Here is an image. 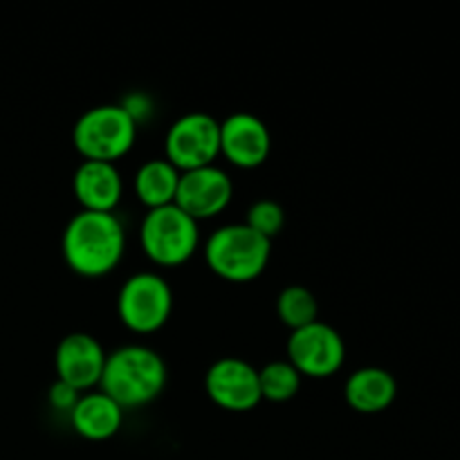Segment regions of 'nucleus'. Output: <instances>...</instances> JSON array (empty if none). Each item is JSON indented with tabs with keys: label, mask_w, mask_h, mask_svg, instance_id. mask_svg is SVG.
I'll return each mask as SVG.
<instances>
[{
	"label": "nucleus",
	"mask_w": 460,
	"mask_h": 460,
	"mask_svg": "<svg viewBox=\"0 0 460 460\" xmlns=\"http://www.w3.org/2000/svg\"><path fill=\"white\" fill-rule=\"evenodd\" d=\"M173 313V292L164 277L139 272L126 279L117 296V314L135 335H153L162 331Z\"/></svg>",
	"instance_id": "obj_6"
},
{
	"label": "nucleus",
	"mask_w": 460,
	"mask_h": 460,
	"mask_svg": "<svg viewBox=\"0 0 460 460\" xmlns=\"http://www.w3.org/2000/svg\"><path fill=\"white\" fill-rule=\"evenodd\" d=\"M272 153V135L252 112H234L220 121V155L236 169H259Z\"/></svg>",
	"instance_id": "obj_11"
},
{
	"label": "nucleus",
	"mask_w": 460,
	"mask_h": 460,
	"mask_svg": "<svg viewBox=\"0 0 460 460\" xmlns=\"http://www.w3.org/2000/svg\"><path fill=\"white\" fill-rule=\"evenodd\" d=\"M164 153L180 173L211 166L220 155V121L209 112H187L166 130Z\"/></svg>",
	"instance_id": "obj_7"
},
{
	"label": "nucleus",
	"mask_w": 460,
	"mask_h": 460,
	"mask_svg": "<svg viewBox=\"0 0 460 460\" xmlns=\"http://www.w3.org/2000/svg\"><path fill=\"white\" fill-rule=\"evenodd\" d=\"M288 362L301 373V377H332L344 367L346 344L331 323L314 322L290 332Z\"/></svg>",
	"instance_id": "obj_8"
},
{
	"label": "nucleus",
	"mask_w": 460,
	"mask_h": 460,
	"mask_svg": "<svg viewBox=\"0 0 460 460\" xmlns=\"http://www.w3.org/2000/svg\"><path fill=\"white\" fill-rule=\"evenodd\" d=\"M61 252L72 272L102 279L124 259L126 229L115 214L79 211L63 229Z\"/></svg>",
	"instance_id": "obj_1"
},
{
	"label": "nucleus",
	"mask_w": 460,
	"mask_h": 460,
	"mask_svg": "<svg viewBox=\"0 0 460 460\" xmlns=\"http://www.w3.org/2000/svg\"><path fill=\"white\" fill-rule=\"evenodd\" d=\"M272 241L256 234L245 223L216 229L205 245L207 268L229 283H252L268 270Z\"/></svg>",
	"instance_id": "obj_3"
},
{
	"label": "nucleus",
	"mask_w": 460,
	"mask_h": 460,
	"mask_svg": "<svg viewBox=\"0 0 460 460\" xmlns=\"http://www.w3.org/2000/svg\"><path fill=\"white\" fill-rule=\"evenodd\" d=\"M245 225L250 229H254L256 234H261L263 238L272 241V238H277L279 234L283 232V227H286V209H283L277 200H268V198L256 200L254 205L247 209Z\"/></svg>",
	"instance_id": "obj_19"
},
{
	"label": "nucleus",
	"mask_w": 460,
	"mask_h": 460,
	"mask_svg": "<svg viewBox=\"0 0 460 460\" xmlns=\"http://www.w3.org/2000/svg\"><path fill=\"white\" fill-rule=\"evenodd\" d=\"M106 350L102 341L94 340L88 332H72L66 335L57 346L54 367H57V380L66 382L72 389L90 391L99 386L106 367Z\"/></svg>",
	"instance_id": "obj_12"
},
{
	"label": "nucleus",
	"mask_w": 460,
	"mask_h": 460,
	"mask_svg": "<svg viewBox=\"0 0 460 460\" xmlns=\"http://www.w3.org/2000/svg\"><path fill=\"white\" fill-rule=\"evenodd\" d=\"M72 191L81 205V211L115 214L124 198V180L115 164L84 160L72 178Z\"/></svg>",
	"instance_id": "obj_13"
},
{
	"label": "nucleus",
	"mask_w": 460,
	"mask_h": 460,
	"mask_svg": "<svg viewBox=\"0 0 460 460\" xmlns=\"http://www.w3.org/2000/svg\"><path fill=\"white\" fill-rule=\"evenodd\" d=\"M70 425L84 440L103 443L117 436L124 425V409L102 391H90L81 395L70 413Z\"/></svg>",
	"instance_id": "obj_14"
},
{
	"label": "nucleus",
	"mask_w": 460,
	"mask_h": 460,
	"mask_svg": "<svg viewBox=\"0 0 460 460\" xmlns=\"http://www.w3.org/2000/svg\"><path fill=\"white\" fill-rule=\"evenodd\" d=\"M79 398H81L79 391L72 389L70 385H66V382L61 380H57L52 386H49V394H48L49 407L58 413H67V416H70L72 409H75L76 402H79Z\"/></svg>",
	"instance_id": "obj_20"
},
{
	"label": "nucleus",
	"mask_w": 460,
	"mask_h": 460,
	"mask_svg": "<svg viewBox=\"0 0 460 460\" xmlns=\"http://www.w3.org/2000/svg\"><path fill=\"white\" fill-rule=\"evenodd\" d=\"M205 391L216 407L232 413H247L261 404L259 371L245 359L223 358L209 367Z\"/></svg>",
	"instance_id": "obj_9"
},
{
	"label": "nucleus",
	"mask_w": 460,
	"mask_h": 460,
	"mask_svg": "<svg viewBox=\"0 0 460 460\" xmlns=\"http://www.w3.org/2000/svg\"><path fill=\"white\" fill-rule=\"evenodd\" d=\"M121 108H124L126 112H128L130 117H133L135 124H144V121L148 119V115H151V102H148L146 97H144L142 93H135V94H128V97L121 102Z\"/></svg>",
	"instance_id": "obj_21"
},
{
	"label": "nucleus",
	"mask_w": 460,
	"mask_h": 460,
	"mask_svg": "<svg viewBox=\"0 0 460 460\" xmlns=\"http://www.w3.org/2000/svg\"><path fill=\"white\" fill-rule=\"evenodd\" d=\"M166 364L148 346H124L106 358L99 386L124 411L155 402L166 386Z\"/></svg>",
	"instance_id": "obj_2"
},
{
	"label": "nucleus",
	"mask_w": 460,
	"mask_h": 460,
	"mask_svg": "<svg viewBox=\"0 0 460 460\" xmlns=\"http://www.w3.org/2000/svg\"><path fill=\"white\" fill-rule=\"evenodd\" d=\"M234 198V182L218 166H202L180 175L175 207L196 223L216 218L229 207Z\"/></svg>",
	"instance_id": "obj_10"
},
{
	"label": "nucleus",
	"mask_w": 460,
	"mask_h": 460,
	"mask_svg": "<svg viewBox=\"0 0 460 460\" xmlns=\"http://www.w3.org/2000/svg\"><path fill=\"white\" fill-rule=\"evenodd\" d=\"M180 175L182 173L171 162H166L164 157L162 160L144 162L133 180L135 196L148 211L175 205Z\"/></svg>",
	"instance_id": "obj_16"
},
{
	"label": "nucleus",
	"mask_w": 460,
	"mask_h": 460,
	"mask_svg": "<svg viewBox=\"0 0 460 460\" xmlns=\"http://www.w3.org/2000/svg\"><path fill=\"white\" fill-rule=\"evenodd\" d=\"M277 314L290 331L310 326L319 322L317 296L304 286H288L277 299Z\"/></svg>",
	"instance_id": "obj_17"
},
{
	"label": "nucleus",
	"mask_w": 460,
	"mask_h": 460,
	"mask_svg": "<svg viewBox=\"0 0 460 460\" xmlns=\"http://www.w3.org/2000/svg\"><path fill=\"white\" fill-rule=\"evenodd\" d=\"M344 398L353 411L382 413L398 398V382L386 368L364 367L350 373L344 385Z\"/></svg>",
	"instance_id": "obj_15"
},
{
	"label": "nucleus",
	"mask_w": 460,
	"mask_h": 460,
	"mask_svg": "<svg viewBox=\"0 0 460 460\" xmlns=\"http://www.w3.org/2000/svg\"><path fill=\"white\" fill-rule=\"evenodd\" d=\"M139 243L151 263L160 268H180L198 252L200 227L180 207H160L144 216Z\"/></svg>",
	"instance_id": "obj_5"
},
{
	"label": "nucleus",
	"mask_w": 460,
	"mask_h": 460,
	"mask_svg": "<svg viewBox=\"0 0 460 460\" xmlns=\"http://www.w3.org/2000/svg\"><path fill=\"white\" fill-rule=\"evenodd\" d=\"M133 117L121 103H103L85 111L72 128V144L85 162H108L115 164L126 157L137 139Z\"/></svg>",
	"instance_id": "obj_4"
},
{
	"label": "nucleus",
	"mask_w": 460,
	"mask_h": 460,
	"mask_svg": "<svg viewBox=\"0 0 460 460\" xmlns=\"http://www.w3.org/2000/svg\"><path fill=\"white\" fill-rule=\"evenodd\" d=\"M301 373L290 362H270L259 371L261 398L268 402H290L301 391Z\"/></svg>",
	"instance_id": "obj_18"
}]
</instances>
